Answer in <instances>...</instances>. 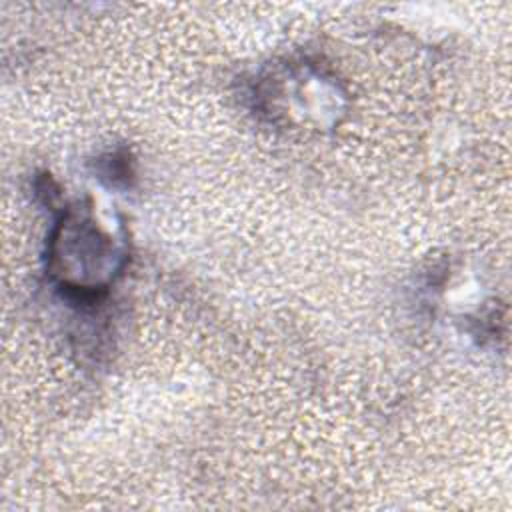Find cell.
Instances as JSON below:
<instances>
[{
  "mask_svg": "<svg viewBox=\"0 0 512 512\" xmlns=\"http://www.w3.org/2000/svg\"><path fill=\"white\" fill-rule=\"evenodd\" d=\"M124 260V246L82 206L68 208L48 240V272L72 294L98 296L120 274Z\"/></svg>",
  "mask_w": 512,
  "mask_h": 512,
  "instance_id": "cell-1",
  "label": "cell"
}]
</instances>
